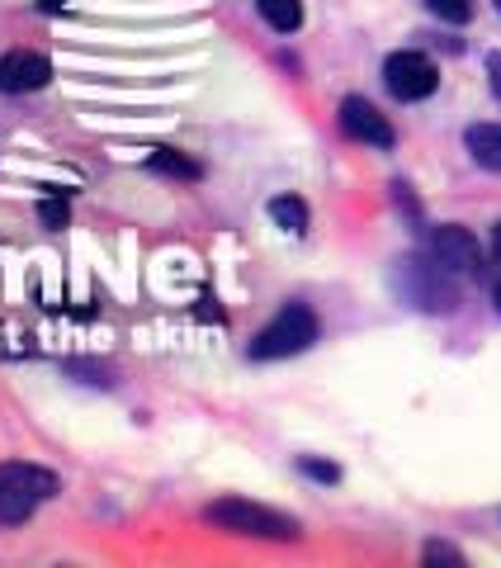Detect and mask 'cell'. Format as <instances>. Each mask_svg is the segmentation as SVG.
I'll list each match as a JSON object with an SVG mask.
<instances>
[{
  "label": "cell",
  "instance_id": "7c38bea8",
  "mask_svg": "<svg viewBox=\"0 0 501 568\" xmlns=\"http://www.w3.org/2000/svg\"><path fill=\"white\" fill-rule=\"evenodd\" d=\"M152 171H166V175H181V181H200V166L185 162L181 152H171V148H161L152 152Z\"/></svg>",
  "mask_w": 501,
  "mask_h": 568
},
{
  "label": "cell",
  "instance_id": "e0dca14e",
  "mask_svg": "<svg viewBox=\"0 0 501 568\" xmlns=\"http://www.w3.org/2000/svg\"><path fill=\"white\" fill-rule=\"evenodd\" d=\"M488 77H492V91L501 100V52H488Z\"/></svg>",
  "mask_w": 501,
  "mask_h": 568
},
{
  "label": "cell",
  "instance_id": "2e32d148",
  "mask_svg": "<svg viewBox=\"0 0 501 568\" xmlns=\"http://www.w3.org/2000/svg\"><path fill=\"white\" fill-rule=\"evenodd\" d=\"M426 559H431V564H440V559H444V564H463L450 545H426Z\"/></svg>",
  "mask_w": 501,
  "mask_h": 568
},
{
  "label": "cell",
  "instance_id": "d6986e66",
  "mask_svg": "<svg viewBox=\"0 0 501 568\" xmlns=\"http://www.w3.org/2000/svg\"><path fill=\"white\" fill-rule=\"evenodd\" d=\"M39 6H43V10H58V6H67V0H39Z\"/></svg>",
  "mask_w": 501,
  "mask_h": 568
},
{
  "label": "cell",
  "instance_id": "5bb4252c",
  "mask_svg": "<svg viewBox=\"0 0 501 568\" xmlns=\"http://www.w3.org/2000/svg\"><path fill=\"white\" fill-rule=\"evenodd\" d=\"M39 219H43V227H67V219H71V209H67V200H43V209H39Z\"/></svg>",
  "mask_w": 501,
  "mask_h": 568
},
{
  "label": "cell",
  "instance_id": "ac0fdd59",
  "mask_svg": "<svg viewBox=\"0 0 501 568\" xmlns=\"http://www.w3.org/2000/svg\"><path fill=\"white\" fill-rule=\"evenodd\" d=\"M492 252H497V261H501V227H497V233H492Z\"/></svg>",
  "mask_w": 501,
  "mask_h": 568
},
{
  "label": "cell",
  "instance_id": "44dd1931",
  "mask_svg": "<svg viewBox=\"0 0 501 568\" xmlns=\"http://www.w3.org/2000/svg\"><path fill=\"white\" fill-rule=\"evenodd\" d=\"M497 10H501V0H497Z\"/></svg>",
  "mask_w": 501,
  "mask_h": 568
},
{
  "label": "cell",
  "instance_id": "9a60e30c",
  "mask_svg": "<svg viewBox=\"0 0 501 568\" xmlns=\"http://www.w3.org/2000/svg\"><path fill=\"white\" fill-rule=\"evenodd\" d=\"M303 474L321 478V484H336V478H341V469H336V465H321V459H303Z\"/></svg>",
  "mask_w": 501,
  "mask_h": 568
},
{
  "label": "cell",
  "instance_id": "4fadbf2b",
  "mask_svg": "<svg viewBox=\"0 0 501 568\" xmlns=\"http://www.w3.org/2000/svg\"><path fill=\"white\" fill-rule=\"evenodd\" d=\"M444 24H469V14H473V0H426Z\"/></svg>",
  "mask_w": 501,
  "mask_h": 568
},
{
  "label": "cell",
  "instance_id": "5b68a950",
  "mask_svg": "<svg viewBox=\"0 0 501 568\" xmlns=\"http://www.w3.org/2000/svg\"><path fill=\"white\" fill-rule=\"evenodd\" d=\"M48 81H52V62L43 58V52L14 48V52H6V58H0V91H6V95L43 91Z\"/></svg>",
  "mask_w": 501,
  "mask_h": 568
},
{
  "label": "cell",
  "instance_id": "9c48e42d",
  "mask_svg": "<svg viewBox=\"0 0 501 568\" xmlns=\"http://www.w3.org/2000/svg\"><path fill=\"white\" fill-rule=\"evenodd\" d=\"M469 152L478 166L501 171V123H473L469 129Z\"/></svg>",
  "mask_w": 501,
  "mask_h": 568
},
{
  "label": "cell",
  "instance_id": "8fae6325",
  "mask_svg": "<svg viewBox=\"0 0 501 568\" xmlns=\"http://www.w3.org/2000/svg\"><path fill=\"white\" fill-rule=\"evenodd\" d=\"M270 219L284 227V233H308V204L298 200V194H279V200H270Z\"/></svg>",
  "mask_w": 501,
  "mask_h": 568
},
{
  "label": "cell",
  "instance_id": "6da1fadb",
  "mask_svg": "<svg viewBox=\"0 0 501 568\" xmlns=\"http://www.w3.org/2000/svg\"><path fill=\"white\" fill-rule=\"evenodd\" d=\"M52 493H58V478H52L48 469H39V465H20V459L0 465V526H20V521H29Z\"/></svg>",
  "mask_w": 501,
  "mask_h": 568
},
{
  "label": "cell",
  "instance_id": "30bf717a",
  "mask_svg": "<svg viewBox=\"0 0 501 568\" xmlns=\"http://www.w3.org/2000/svg\"><path fill=\"white\" fill-rule=\"evenodd\" d=\"M256 10H260V20L279 33H294L303 24V0H256Z\"/></svg>",
  "mask_w": 501,
  "mask_h": 568
},
{
  "label": "cell",
  "instance_id": "7a4b0ae2",
  "mask_svg": "<svg viewBox=\"0 0 501 568\" xmlns=\"http://www.w3.org/2000/svg\"><path fill=\"white\" fill-rule=\"evenodd\" d=\"M204 517L223 530H237V536H256V540H298V521L284 517L275 507H260V503H246V497H223L213 503Z\"/></svg>",
  "mask_w": 501,
  "mask_h": 568
},
{
  "label": "cell",
  "instance_id": "3957f363",
  "mask_svg": "<svg viewBox=\"0 0 501 568\" xmlns=\"http://www.w3.org/2000/svg\"><path fill=\"white\" fill-rule=\"evenodd\" d=\"M317 342V317L308 304H289L275 313V323H265L250 342V355L256 361H284V355H298Z\"/></svg>",
  "mask_w": 501,
  "mask_h": 568
},
{
  "label": "cell",
  "instance_id": "277c9868",
  "mask_svg": "<svg viewBox=\"0 0 501 568\" xmlns=\"http://www.w3.org/2000/svg\"><path fill=\"white\" fill-rule=\"evenodd\" d=\"M384 81L398 100H426V95H436V85H440V67L426 58V52L407 48V52H392L384 62Z\"/></svg>",
  "mask_w": 501,
  "mask_h": 568
},
{
  "label": "cell",
  "instance_id": "ba28073f",
  "mask_svg": "<svg viewBox=\"0 0 501 568\" xmlns=\"http://www.w3.org/2000/svg\"><path fill=\"white\" fill-rule=\"evenodd\" d=\"M431 252H436L440 265H450V271H478V265H482V252H478L473 233H469V227H454V223L436 227Z\"/></svg>",
  "mask_w": 501,
  "mask_h": 568
},
{
  "label": "cell",
  "instance_id": "ffe728a7",
  "mask_svg": "<svg viewBox=\"0 0 501 568\" xmlns=\"http://www.w3.org/2000/svg\"><path fill=\"white\" fill-rule=\"evenodd\" d=\"M492 298H497V308H501V284H497V294H492Z\"/></svg>",
  "mask_w": 501,
  "mask_h": 568
},
{
  "label": "cell",
  "instance_id": "8992f818",
  "mask_svg": "<svg viewBox=\"0 0 501 568\" xmlns=\"http://www.w3.org/2000/svg\"><path fill=\"white\" fill-rule=\"evenodd\" d=\"M341 129L355 142H369V148H392V123L374 110L365 95H346L341 100Z\"/></svg>",
  "mask_w": 501,
  "mask_h": 568
},
{
  "label": "cell",
  "instance_id": "52a82bcc",
  "mask_svg": "<svg viewBox=\"0 0 501 568\" xmlns=\"http://www.w3.org/2000/svg\"><path fill=\"white\" fill-rule=\"evenodd\" d=\"M402 284H407V294L417 298V308H431V313L454 308V284L440 280L436 271H426L421 261H402Z\"/></svg>",
  "mask_w": 501,
  "mask_h": 568
}]
</instances>
